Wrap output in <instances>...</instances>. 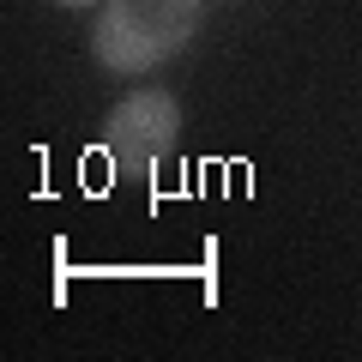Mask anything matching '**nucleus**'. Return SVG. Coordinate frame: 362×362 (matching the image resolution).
Instances as JSON below:
<instances>
[{
    "instance_id": "f257e3e1",
    "label": "nucleus",
    "mask_w": 362,
    "mask_h": 362,
    "mask_svg": "<svg viewBox=\"0 0 362 362\" xmlns=\"http://www.w3.org/2000/svg\"><path fill=\"white\" fill-rule=\"evenodd\" d=\"M206 0H103L90 49L109 73H151L157 61H175L199 30Z\"/></svg>"
},
{
    "instance_id": "f03ea898",
    "label": "nucleus",
    "mask_w": 362,
    "mask_h": 362,
    "mask_svg": "<svg viewBox=\"0 0 362 362\" xmlns=\"http://www.w3.org/2000/svg\"><path fill=\"white\" fill-rule=\"evenodd\" d=\"M175 139H181V103L169 97V90H157V85L127 90V97L109 109V121H103L109 157H115V163H127V169L163 163V157L175 151Z\"/></svg>"
},
{
    "instance_id": "7ed1b4c3",
    "label": "nucleus",
    "mask_w": 362,
    "mask_h": 362,
    "mask_svg": "<svg viewBox=\"0 0 362 362\" xmlns=\"http://www.w3.org/2000/svg\"><path fill=\"white\" fill-rule=\"evenodd\" d=\"M66 13H85V6H103V0H61Z\"/></svg>"
}]
</instances>
